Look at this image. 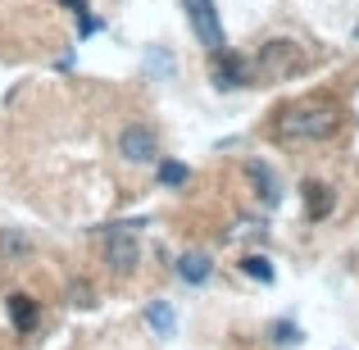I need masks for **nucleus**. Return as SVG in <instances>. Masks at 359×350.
I'll use <instances>...</instances> for the list:
<instances>
[{"instance_id":"obj_6","label":"nucleus","mask_w":359,"mask_h":350,"mask_svg":"<svg viewBox=\"0 0 359 350\" xmlns=\"http://www.w3.org/2000/svg\"><path fill=\"white\" fill-rule=\"evenodd\" d=\"M259 69L269 73V78H273V73H278V78H282V73H296L300 69L296 46H291V41H269V46H264V55H259Z\"/></svg>"},{"instance_id":"obj_13","label":"nucleus","mask_w":359,"mask_h":350,"mask_svg":"<svg viewBox=\"0 0 359 350\" xmlns=\"http://www.w3.org/2000/svg\"><path fill=\"white\" fill-rule=\"evenodd\" d=\"M305 210H309V219H327V214H332V191H327L323 182H309L305 187Z\"/></svg>"},{"instance_id":"obj_15","label":"nucleus","mask_w":359,"mask_h":350,"mask_svg":"<svg viewBox=\"0 0 359 350\" xmlns=\"http://www.w3.org/2000/svg\"><path fill=\"white\" fill-rule=\"evenodd\" d=\"M273 342H278V346H296L300 342V328L296 323H273Z\"/></svg>"},{"instance_id":"obj_7","label":"nucleus","mask_w":359,"mask_h":350,"mask_svg":"<svg viewBox=\"0 0 359 350\" xmlns=\"http://www.w3.org/2000/svg\"><path fill=\"white\" fill-rule=\"evenodd\" d=\"M177 278L187 282V287H205V282L214 278V260L205 250H187L177 255Z\"/></svg>"},{"instance_id":"obj_11","label":"nucleus","mask_w":359,"mask_h":350,"mask_svg":"<svg viewBox=\"0 0 359 350\" xmlns=\"http://www.w3.org/2000/svg\"><path fill=\"white\" fill-rule=\"evenodd\" d=\"M146 323H150V332H155V337H173V332H177V314H173V305H168V300H150Z\"/></svg>"},{"instance_id":"obj_17","label":"nucleus","mask_w":359,"mask_h":350,"mask_svg":"<svg viewBox=\"0 0 359 350\" xmlns=\"http://www.w3.org/2000/svg\"><path fill=\"white\" fill-rule=\"evenodd\" d=\"M64 5H69L73 14H82V9H87V0H64Z\"/></svg>"},{"instance_id":"obj_1","label":"nucleus","mask_w":359,"mask_h":350,"mask_svg":"<svg viewBox=\"0 0 359 350\" xmlns=\"http://www.w3.org/2000/svg\"><path fill=\"white\" fill-rule=\"evenodd\" d=\"M341 123L346 114L332 96H305V100H291L287 109H278L273 132L282 141H327L341 132Z\"/></svg>"},{"instance_id":"obj_16","label":"nucleus","mask_w":359,"mask_h":350,"mask_svg":"<svg viewBox=\"0 0 359 350\" xmlns=\"http://www.w3.org/2000/svg\"><path fill=\"white\" fill-rule=\"evenodd\" d=\"M78 32H82V36H91V32H96V18H91L87 9H82V14H78Z\"/></svg>"},{"instance_id":"obj_12","label":"nucleus","mask_w":359,"mask_h":350,"mask_svg":"<svg viewBox=\"0 0 359 350\" xmlns=\"http://www.w3.org/2000/svg\"><path fill=\"white\" fill-rule=\"evenodd\" d=\"M155 177H159V187H187L191 182V168L182 164V159H155Z\"/></svg>"},{"instance_id":"obj_5","label":"nucleus","mask_w":359,"mask_h":350,"mask_svg":"<svg viewBox=\"0 0 359 350\" xmlns=\"http://www.w3.org/2000/svg\"><path fill=\"white\" fill-rule=\"evenodd\" d=\"M214 60H219V64H214V87H219V91H237V87H245V82H250V69H245L241 55L219 51Z\"/></svg>"},{"instance_id":"obj_9","label":"nucleus","mask_w":359,"mask_h":350,"mask_svg":"<svg viewBox=\"0 0 359 350\" xmlns=\"http://www.w3.org/2000/svg\"><path fill=\"white\" fill-rule=\"evenodd\" d=\"M5 309H9V323H14L18 337H27V332L36 328V300H32V296H9Z\"/></svg>"},{"instance_id":"obj_4","label":"nucleus","mask_w":359,"mask_h":350,"mask_svg":"<svg viewBox=\"0 0 359 350\" xmlns=\"http://www.w3.org/2000/svg\"><path fill=\"white\" fill-rule=\"evenodd\" d=\"M118 155L128 159V164H155L159 159V137L146 128V123H128V128L118 132Z\"/></svg>"},{"instance_id":"obj_2","label":"nucleus","mask_w":359,"mask_h":350,"mask_svg":"<svg viewBox=\"0 0 359 350\" xmlns=\"http://www.w3.org/2000/svg\"><path fill=\"white\" fill-rule=\"evenodd\" d=\"M187 5V18H191V32L201 36V46L210 55H219V51H228V36H223V18H219V9H214V0H182Z\"/></svg>"},{"instance_id":"obj_10","label":"nucleus","mask_w":359,"mask_h":350,"mask_svg":"<svg viewBox=\"0 0 359 350\" xmlns=\"http://www.w3.org/2000/svg\"><path fill=\"white\" fill-rule=\"evenodd\" d=\"M0 260H5V264H27V260H32V241H27L23 232L5 228V232H0Z\"/></svg>"},{"instance_id":"obj_3","label":"nucleus","mask_w":359,"mask_h":350,"mask_svg":"<svg viewBox=\"0 0 359 350\" xmlns=\"http://www.w3.org/2000/svg\"><path fill=\"white\" fill-rule=\"evenodd\" d=\"M137 228L141 223H114L109 228V245H105V260H109V269L114 273H137V264H141V245H137Z\"/></svg>"},{"instance_id":"obj_14","label":"nucleus","mask_w":359,"mask_h":350,"mask_svg":"<svg viewBox=\"0 0 359 350\" xmlns=\"http://www.w3.org/2000/svg\"><path fill=\"white\" fill-rule=\"evenodd\" d=\"M241 273H245V278H255V282H273V264L264 260V255H245Z\"/></svg>"},{"instance_id":"obj_8","label":"nucleus","mask_w":359,"mask_h":350,"mask_svg":"<svg viewBox=\"0 0 359 350\" xmlns=\"http://www.w3.org/2000/svg\"><path fill=\"white\" fill-rule=\"evenodd\" d=\"M245 177L255 182V191H259L264 205H282V182H278V173H273L264 159H250V164H245Z\"/></svg>"}]
</instances>
